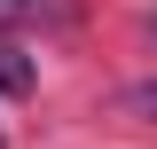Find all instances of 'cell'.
I'll list each match as a JSON object with an SVG mask.
<instances>
[{"label":"cell","instance_id":"cell-2","mask_svg":"<svg viewBox=\"0 0 157 149\" xmlns=\"http://www.w3.org/2000/svg\"><path fill=\"white\" fill-rule=\"evenodd\" d=\"M0 94H32V55L0 47Z\"/></svg>","mask_w":157,"mask_h":149},{"label":"cell","instance_id":"cell-3","mask_svg":"<svg viewBox=\"0 0 157 149\" xmlns=\"http://www.w3.org/2000/svg\"><path fill=\"white\" fill-rule=\"evenodd\" d=\"M126 110H149L157 118V86H126Z\"/></svg>","mask_w":157,"mask_h":149},{"label":"cell","instance_id":"cell-1","mask_svg":"<svg viewBox=\"0 0 157 149\" xmlns=\"http://www.w3.org/2000/svg\"><path fill=\"white\" fill-rule=\"evenodd\" d=\"M32 24H78V0H0V32H32Z\"/></svg>","mask_w":157,"mask_h":149},{"label":"cell","instance_id":"cell-4","mask_svg":"<svg viewBox=\"0 0 157 149\" xmlns=\"http://www.w3.org/2000/svg\"><path fill=\"white\" fill-rule=\"evenodd\" d=\"M149 32H157V16H149Z\"/></svg>","mask_w":157,"mask_h":149}]
</instances>
